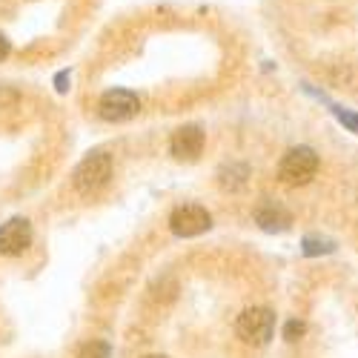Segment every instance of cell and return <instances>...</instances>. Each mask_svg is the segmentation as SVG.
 I'll list each match as a JSON object with an SVG mask.
<instances>
[{
    "label": "cell",
    "mask_w": 358,
    "mask_h": 358,
    "mask_svg": "<svg viewBox=\"0 0 358 358\" xmlns=\"http://www.w3.org/2000/svg\"><path fill=\"white\" fill-rule=\"evenodd\" d=\"M109 178H112V158L106 152H92L75 166L72 187L80 195H92L109 184Z\"/></svg>",
    "instance_id": "cell-1"
},
{
    "label": "cell",
    "mask_w": 358,
    "mask_h": 358,
    "mask_svg": "<svg viewBox=\"0 0 358 358\" xmlns=\"http://www.w3.org/2000/svg\"><path fill=\"white\" fill-rule=\"evenodd\" d=\"M318 172V155L310 146H292L278 164V178L287 187H304Z\"/></svg>",
    "instance_id": "cell-2"
},
{
    "label": "cell",
    "mask_w": 358,
    "mask_h": 358,
    "mask_svg": "<svg viewBox=\"0 0 358 358\" xmlns=\"http://www.w3.org/2000/svg\"><path fill=\"white\" fill-rule=\"evenodd\" d=\"M235 333L241 336V341L261 347V344L270 341L273 333H275V315L266 307H250V310H244L241 315H238Z\"/></svg>",
    "instance_id": "cell-3"
},
{
    "label": "cell",
    "mask_w": 358,
    "mask_h": 358,
    "mask_svg": "<svg viewBox=\"0 0 358 358\" xmlns=\"http://www.w3.org/2000/svg\"><path fill=\"white\" fill-rule=\"evenodd\" d=\"M141 109V101L135 92L129 89H109V92L101 95L98 101V115L109 124H124V121H132Z\"/></svg>",
    "instance_id": "cell-4"
},
{
    "label": "cell",
    "mask_w": 358,
    "mask_h": 358,
    "mask_svg": "<svg viewBox=\"0 0 358 358\" xmlns=\"http://www.w3.org/2000/svg\"><path fill=\"white\" fill-rule=\"evenodd\" d=\"M213 227V218L203 206H195V203H187V206H178V210L169 215V229L178 235V238H195L201 232H206Z\"/></svg>",
    "instance_id": "cell-5"
},
{
    "label": "cell",
    "mask_w": 358,
    "mask_h": 358,
    "mask_svg": "<svg viewBox=\"0 0 358 358\" xmlns=\"http://www.w3.org/2000/svg\"><path fill=\"white\" fill-rule=\"evenodd\" d=\"M203 143H206L203 129L195 127V124H187V127H181V129L172 132L169 152H172L178 161H195V158L203 152Z\"/></svg>",
    "instance_id": "cell-6"
},
{
    "label": "cell",
    "mask_w": 358,
    "mask_h": 358,
    "mask_svg": "<svg viewBox=\"0 0 358 358\" xmlns=\"http://www.w3.org/2000/svg\"><path fill=\"white\" fill-rule=\"evenodd\" d=\"M32 244V224L26 218H12L0 224V255H20Z\"/></svg>",
    "instance_id": "cell-7"
},
{
    "label": "cell",
    "mask_w": 358,
    "mask_h": 358,
    "mask_svg": "<svg viewBox=\"0 0 358 358\" xmlns=\"http://www.w3.org/2000/svg\"><path fill=\"white\" fill-rule=\"evenodd\" d=\"M255 224L264 232H287L289 224H292V215L278 203H261L255 210Z\"/></svg>",
    "instance_id": "cell-8"
},
{
    "label": "cell",
    "mask_w": 358,
    "mask_h": 358,
    "mask_svg": "<svg viewBox=\"0 0 358 358\" xmlns=\"http://www.w3.org/2000/svg\"><path fill=\"white\" fill-rule=\"evenodd\" d=\"M338 244L333 241V238H327V235H304V241H301V252L307 258H315V255H330L336 252Z\"/></svg>",
    "instance_id": "cell-9"
},
{
    "label": "cell",
    "mask_w": 358,
    "mask_h": 358,
    "mask_svg": "<svg viewBox=\"0 0 358 358\" xmlns=\"http://www.w3.org/2000/svg\"><path fill=\"white\" fill-rule=\"evenodd\" d=\"M78 358H112V350H109L106 341H89V344L80 347Z\"/></svg>",
    "instance_id": "cell-10"
},
{
    "label": "cell",
    "mask_w": 358,
    "mask_h": 358,
    "mask_svg": "<svg viewBox=\"0 0 358 358\" xmlns=\"http://www.w3.org/2000/svg\"><path fill=\"white\" fill-rule=\"evenodd\" d=\"M333 115L338 117V124H341L347 132H355V135H358V112H352V109H344V106H336V103H333Z\"/></svg>",
    "instance_id": "cell-11"
},
{
    "label": "cell",
    "mask_w": 358,
    "mask_h": 358,
    "mask_svg": "<svg viewBox=\"0 0 358 358\" xmlns=\"http://www.w3.org/2000/svg\"><path fill=\"white\" fill-rule=\"evenodd\" d=\"M304 333H307V324H304V321L292 318V321H287V324H284V338H287V341H298Z\"/></svg>",
    "instance_id": "cell-12"
},
{
    "label": "cell",
    "mask_w": 358,
    "mask_h": 358,
    "mask_svg": "<svg viewBox=\"0 0 358 358\" xmlns=\"http://www.w3.org/2000/svg\"><path fill=\"white\" fill-rule=\"evenodd\" d=\"M69 83H72L69 69H61V72L55 75V89H57V92H61V95H66V92H69Z\"/></svg>",
    "instance_id": "cell-13"
},
{
    "label": "cell",
    "mask_w": 358,
    "mask_h": 358,
    "mask_svg": "<svg viewBox=\"0 0 358 358\" xmlns=\"http://www.w3.org/2000/svg\"><path fill=\"white\" fill-rule=\"evenodd\" d=\"M9 49H12V43H9V38L6 35H0V61L9 55Z\"/></svg>",
    "instance_id": "cell-14"
},
{
    "label": "cell",
    "mask_w": 358,
    "mask_h": 358,
    "mask_svg": "<svg viewBox=\"0 0 358 358\" xmlns=\"http://www.w3.org/2000/svg\"><path fill=\"white\" fill-rule=\"evenodd\" d=\"M146 358H166V355H146Z\"/></svg>",
    "instance_id": "cell-15"
}]
</instances>
